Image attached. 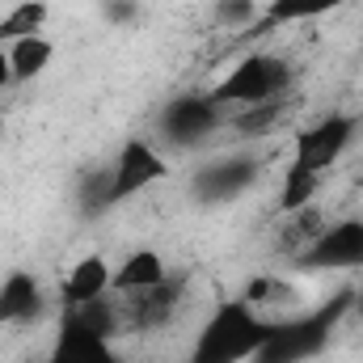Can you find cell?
I'll list each match as a JSON object with an SVG mask.
<instances>
[{
    "label": "cell",
    "instance_id": "cell-1",
    "mask_svg": "<svg viewBox=\"0 0 363 363\" xmlns=\"http://www.w3.org/2000/svg\"><path fill=\"white\" fill-rule=\"evenodd\" d=\"M359 131V118L347 114V110H330L321 118H313L296 144H291V161L283 169V186H279V211L291 216V211H304L317 203V190H321V178L342 161V152L351 148Z\"/></svg>",
    "mask_w": 363,
    "mask_h": 363
},
{
    "label": "cell",
    "instance_id": "cell-2",
    "mask_svg": "<svg viewBox=\"0 0 363 363\" xmlns=\"http://www.w3.org/2000/svg\"><path fill=\"white\" fill-rule=\"evenodd\" d=\"M274 330V317L250 308L241 296L220 300L207 321L199 325L186 363H254V355L267 347Z\"/></svg>",
    "mask_w": 363,
    "mask_h": 363
},
{
    "label": "cell",
    "instance_id": "cell-3",
    "mask_svg": "<svg viewBox=\"0 0 363 363\" xmlns=\"http://www.w3.org/2000/svg\"><path fill=\"white\" fill-rule=\"evenodd\" d=\"M347 317H351V287L338 291L334 300H325L321 308L283 313V317H274L271 338L254 355V363H313L317 355L330 351V342Z\"/></svg>",
    "mask_w": 363,
    "mask_h": 363
},
{
    "label": "cell",
    "instance_id": "cell-4",
    "mask_svg": "<svg viewBox=\"0 0 363 363\" xmlns=\"http://www.w3.org/2000/svg\"><path fill=\"white\" fill-rule=\"evenodd\" d=\"M291 64L283 55L271 51H250L245 60H237L211 89L207 97L220 106V110H250V106H262L274 97H287L291 89Z\"/></svg>",
    "mask_w": 363,
    "mask_h": 363
},
{
    "label": "cell",
    "instance_id": "cell-5",
    "mask_svg": "<svg viewBox=\"0 0 363 363\" xmlns=\"http://www.w3.org/2000/svg\"><path fill=\"white\" fill-rule=\"evenodd\" d=\"M165 178H169V161H165V152L152 140H144V135L123 140L114 161H110V169L101 174V211L144 194L148 186H157Z\"/></svg>",
    "mask_w": 363,
    "mask_h": 363
},
{
    "label": "cell",
    "instance_id": "cell-6",
    "mask_svg": "<svg viewBox=\"0 0 363 363\" xmlns=\"http://www.w3.org/2000/svg\"><path fill=\"white\" fill-rule=\"evenodd\" d=\"M296 267L308 274L363 271V220L359 216H342L334 224H321L317 237L296 254Z\"/></svg>",
    "mask_w": 363,
    "mask_h": 363
},
{
    "label": "cell",
    "instance_id": "cell-7",
    "mask_svg": "<svg viewBox=\"0 0 363 363\" xmlns=\"http://www.w3.org/2000/svg\"><path fill=\"white\" fill-rule=\"evenodd\" d=\"M220 123H224V110L207 93H182L174 101H165L161 114H157V127H161L165 144H174V148L207 144L220 131Z\"/></svg>",
    "mask_w": 363,
    "mask_h": 363
},
{
    "label": "cell",
    "instance_id": "cell-8",
    "mask_svg": "<svg viewBox=\"0 0 363 363\" xmlns=\"http://www.w3.org/2000/svg\"><path fill=\"white\" fill-rule=\"evenodd\" d=\"M262 174V165L250 152H224L216 161H207L194 178H190V194L203 207H224L233 199H241L245 190H254V182Z\"/></svg>",
    "mask_w": 363,
    "mask_h": 363
},
{
    "label": "cell",
    "instance_id": "cell-9",
    "mask_svg": "<svg viewBox=\"0 0 363 363\" xmlns=\"http://www.w3.org/2000/svg\"><path fill=\"white\" fill-rule=\"evenodd\" d=\"M43 363H123V355L114 351V342L106 334L89 330L77 313L60 308L55 338H51V351Z\"/></svg>",
    "mask_w": 363,
    "mask_h": 363
},
{
    "label": "cell",
    "instance_id": "cell-10",
    "mask_svg": "<svg viewBox=\"0 0 363 363\" xmlns=\"http://www.w3.org/2000/svg\"><path fill=\"white\" fill-rule=\"evenodd\" d=\"M47 313V291L34 271H9L0 279V325H34Z\"/></svg>",
    "mask_w": 363,
    "mask_h": 363
},
{
    "label": "cell",
    "instance_id": "cell-11",
    "mask_svg": "<svg viewBox=\"0 0 363 363\" xmlns=\"http://www.w3.org/2000/svg\"><path fill=\"white\" fill-rule=\"evenodd\" d=\"M165 274H169V267H165V258H161L157 250H131V254L114 267V274H110V291L131 304V300L148 296Z\"/></svg>",
    "mask_w": 363,
    "mask_h": 363
},
{
    "label": "cell",
    "instance_id": "cell-12",
    "mask_svg": "<svg viewBox=\"0 0 363 363\" xmlns=\"http://www.w3.org/2000/svg\"><path fill=\"white\" fill-rule=\"evenodd\" d=\"M110 262L101 254H85L77 258L68 274L60 279V308H81V304H93L110 291Z\"/></svg>",
    "mask_w": 363,
    "mask_h": 363
},
{
    "label": "cell",
    "instance_id": "cell-13",
    "mask_svg": "<svg viewBox=\"0 0 363 363\" xmlns=\"http://www.w3.org/2000/svg\"><path fill=\"white\" fill-rule=\"evenodd\" d=\"M182 296H186V274H165L148 296L127 304V317H131L135 330H161V325H169L178 317Z\"/></svg>",
    "mask_w": 363,
    "mask_h": 363
},
{
    "label": "cell",
    "instance_id": "cell-14",
    "mask_svg": "<svg viewBox=\"0 0 363 363\" xmlns=\"http://www.w3.org/2000/svg\"><path fill=\"white\" fill-rule=\"evenodd\" d=\"M9 68H13V85H26L34 77H43L51 64H55V43L47 34H34V38H21V43H9Z\"/></svg>",
    "mask_w": 363,
    "mask_h": 363
},
{
    "label": "cell",
    "instance_id": "cell-15",
    "mask_svg": "<svg viewBox=\"0 0 363 363\" xmlns=\"http://www.w3.org/2000/svg\"><path fill=\"white\" fill-rule=\"evenodd\" d=\"M347 0H271L262 9V21L254 26V34H267V30H279V26H300V21H317L334 9H342Z\"/></svg>",
    "mask_w": 363,
    "mask_h": 363
},
{
    "label": "cell",
    "instance_id": "cell-16",
    "mask_svg": "<svg viewBox=\"0 0 363 363\" xmlns=\"http://www.w3.org/2000/svg\"><path fill=\"white\" fill-rule=\"evenodd\" d=\"M47 17H51L47 0H17V4L4 9V17H0V47L43 34V30H47Z\"/></svg>",
    "mask_w": 363,
    "mask_h": 363
},
{
    "label": "cell",
    "instance_id": "cell-17",
    "mask_svg": "<svg viewBox=\"0 0 363 363\" xmlns=\"http://www.w3.org/2000/svg\"><path fill=\"white\" fill-rule=\"evenodd\" d=\"M291 101L287 97H274V101H262V106H250L245 114H237L233 118V127L241 131V135H267V131H274V127H283L287 118H291Z\"/></svg>",
    "mask_w": 363,
    "mask_h": 363
},
{
    "label": "cell",
    "instance_id": "cell-18",
    "mask_svg": "<svg viewBox=\"0 0 363 363\" xmlns=\"http://www.w3.org/2000/svg\"><path fill=\"white\" fill-rule=\"evenodd\" d=\"M13 85V68H9V51L0 47V89H9Z\"/></svg>",
    "mask_w": 363,
    "mask_h": 363
},
{
    "label": "cell",
    "instance_id": "cell-19",
    "mask_svg": "<svg viewBox=\"0 0 363 363\" xmlns=\"http://www.w3.org/2000/svg\"><path fill=\"white\" fill-rule=\"evenodd\" d=\"M351 313L363 317V283H359V287H351Z\"/></svg>",
    "mask_w": 363,
    "mask_h": 363
},
{
    "label": "cell",
    "instance_id": "cell-20",
    "mask_svg": "<svg viewBox=\"0 0 363 363\" xmlns=\"http://www.w3.org/2000/svg\"><path fill=\"white\" fill-rule=\"evenodd\" d=\"M0 135H4V114H0Z\"/></svg>",
    "mask_w": 363,
    "mask_h": 363
}]
</instances>
